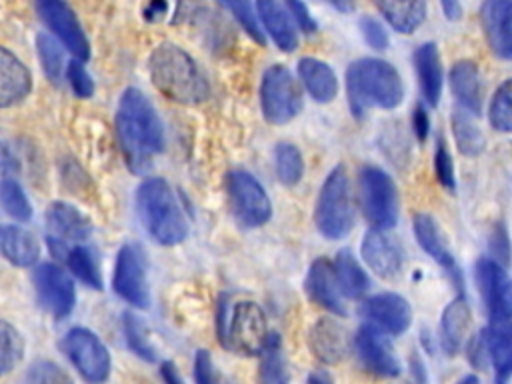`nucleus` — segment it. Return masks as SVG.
Wrapping results in <instances>:
<instances>
[{"mask_svg":"<svg viewBox=\"0 0 512 384\" xmlns=\"http://www.w3.org/2000/svg\"><path fill=\"white\" fill-rule=\"evenodd\" d=\"M116 134L132 172L144 174L154 158L164 150V124L150 102L138 88H126L118 102Z\"/></svg>","mask_w":512,"mask_h":384,"instance_id":"nucleus-1","label":"nucleus"},{"mask_svg":"<svg viewBox=\"0 0 512 384\" xmlns=\"http://www.w3.org/2000/svg\"><path fill=\"white\" fill-rule=\"evenodd\" d=\"M152 84L166 98L178 104L194 106L208 98L210 86L196 60L178 44L164 42L148 58Z\"/></svg>","mask_w":512,"mask_h":384,"instance_id":"nucleus-2","label":"nucleus"},{"mask_svg":"<svg viewBox=\"0 0 512 384\" xmlns=\"http://www.w3.org/2000/svg\"><path fill=\"white\" fill-rule=\"evenodd\" d=\"M346 96L350 112L362 118L372 108H396L404 98V84L400 72L390 62L360 58L346 70Z\"/></svg>","mask_w":512,"mask_h":384,"instance_id":"nucleus-3","label":"nucleus"},{"mask_svg":"<svg viewBox=\"0 0 512 384\" xmlns=\"http://www.w3.org/2000/svg\"><path fill=\"white\" fill-rule=\"evenodd\" d=\"M136 212L148 236L162 246H176L188 234L184 212L162 178H146L138 186Z\"/></svg>","mask_w":512,"mask_h":384,"instance_id":"nucleus-4","label":"nucleus"},{"mask_svg":"<svg viewBox=\"0 0 512 384\" xmlns=\"http://www.w3.org/2000/svg\"><path fill=\"white\" fill-rule=\"evenodd\" d=\"M356 208L350 188V178L344 166H336L326 176L314 208L318 232L328 240H340L354 228Z\"/></svg>","mask_w":512,"mask_h":384,"instance_id":"nucleus-5","label":"nucleus"},{"mask_svg":"<svg viewBox=\"0 0 512 384\" xmlns=\"http://www.w3.org/2000/svg\"><path fill=\"white\" fill-rule=\"evenodd\" d=\"M220 340L234 352L256 356L268 342V324L262 308L252 300L236 302L230 310L222 308L218 316Z\"/></svg>","mask_w":512,"mask_h":384,"instance_id":"nucleus-6","label":"nucleus"},{"mask_svg":"<svg viewBox=\"0 0 512 384\" xmlns=\"http://www.w3.org/2000/svg\"><path fill=\"white\" fill-rule=\"evenodd\" d=\"M360 200L362 210L372 228L390 230L398 222L400 200L394 180L378 166L360 170Z\"/></svg>","mask_w":512,"mask_h":384,"instance_id":"nucleus-7","label":"nucleus"},{"mask_svg":"<svg viewBox=\"0 0 512 384\" xmlns=\"http://www.w3.org/2000/svg\"><path fill=\"white\" fill-rule=\"evenodd\" d=\"M260 108L270 124H286L302 110V92L292 72L282 66H270L260 82Z\"/></svg>","mask_w":512,"mask_h":384,"instance_id":"nucleus-8","label":"nucleus"},{"mask_svg":"<svg viewBox=\"0 0 512 384\" xmlns=\"http://www.w3.org/2000/svg\"><path fill=\"white\" fill-rule=\"evenodd\" d=\"M234 218L246 228H258L272 216V202L264 186L246 170H232L226 180Z\"/></svg>","mask_w":512,"mask_h":384,"instance_id":"nucleus-9","label":"nucleus"},{"mask_svg":"<svg viewBox=\"0 0 512 384\" xmlns=\"http://www.w3.org/2000/svg\"><path fill=\"white\" fill-rule=\"evenodd\" d=\"M60 350L88 382H102L110 376V354L102 340L86 328H74L60 340Z\"/></svg>","mask_w":512,"mask_h":384,"instance_id":"nucleus-10","label":"nucleus"},{"mask_svg":"<svg viewBox=\"0 0 512 384\" xmlns=\"http://www.w3.org/2000/svg\"><path fill=\"white\" fill-rule=\"evenodd\" d=\"M114 292L136 308H148L150 304V288L146 276V260L138 246L124 244L118 250L114 276H112Z\"/></svg>","mask_w":512,"mask_h":384,"instance_id":"nucleus-11","label":"nucleus"},{"mask_svg":"<svg viewBox=\"0 0 512 384\" xmlns=\"http://www.w3.org/2000/svg\"><path fill=\"white\" fill-rule=\"evenodd\" d=\"M32 284L40 306L56 320L66 318L72 312L76 302L74 282L60 266L50 262L40 264L32 274Z\"/></svg>","mask_w":512,"mask_h":384,"instance_id":"nucleus-12","label":"nucleus"},{"mask_svg":"<svg viewBox=\"0 0 512 384\" xmlns=\"http://www.w3.org/2000/svg\"><path fill=\"white\" fill-rule=\"evenodd\" d=\"M36 8L44 24L56 34L60 44L76 58L86 60L90 56L88 38L66 0H36Z\"/></svg>","mask_w":512,"mask_h":384,"instance_id":"nucleus-13","label":"nucleus"},{"mask_svg":"<svg viewBox=\"0 0 512 384\" xmlns=\"http://www.w3.org/2000/svg\"><path fill=\"white\" fill-rule=\"evenodd\" d=\"M360 314L366 324L390 336L406 332L412 322V308L408 300L396 292H380L370 296L364 300Z\"/></svg>","mask_w":512,"mask_h":384,"instance_id":"nucleus-14","label":"nucleus"},{"mask_svg":"<svg viewBox=\"0 0 512 384\" xmlns=\"http://www.w3.org/2000/svg\"><path fill=\"white\" fill-rule=\"evenodd\" d=\"M352 348L360 364L382 378H394L400 374V362L392 350V344L384 332L376 330L370 324H364L352 338Z\"/></svg>","mask_w":512,"mask_h":384,"instance_id":"nucleus-15","label":"nucleus"},{"mask_svg":"<svg viewBox=\"0 0 512 384\" xmlns=\"http://www.w3.org/2000/svg\"><path fill=\"white\" fill-rule=\"evenodd\" d=\"M412 228H414V236H416L420 248L450 276V280L462 294V288H464L462 272H460V266H458L438 222L430 214H416Z\"/></svg>","mask_w":512,"mask_h":384,"instance_id":"nucleus-16","label":"nucleus"},{"mask_svg":"<svg viewBox=\"0 0 512 384\" xmlns=\"http://www.w3.org/2000/svg\"><path fill=\"white\" fill-rule=\"evenodd\" d=\"M360 254L368 268L384 280H394L404 268V252L400 244L380 228H372L364 234Z\"/></svg>","mask_w":512,"mask_h":384,"instance_id":"nucleus-17","label":"nucleus"},{"mask_svg":"<svg viewBox=\"0 0 512 384\" xmlns=\"http://www.w3.org/2000/svg\"><path fill=\"white\" fill-rule=\"evenodd\" d=\"M476 280L488 318L512 314V282L500 262L494 258H480L476 262Z\"/></svg>","mask_w":512,"mask_h":384,"instance_id":"nucleus-18","label":"nucleus"},{"mask_svg":"<svg viewBox=\"0 0 512 384\" xmlns=\"http://www.w3.org/2000/svg\"><path fill=\"white\" fill-rule=\"evenodd\" d=\"M308 346L322 364H338L348 356L352 338L338 320L318 318L308 332Z\"/></svg>","mask_w":512,"mask_h":384,"instance_id":"nucleus-19","label":"nucleus"},{"mask_svg":"<svg viewBox=\"0 0 512 384\" xmlns=\"http://www.w3.org/2000/svg\"><path fill=\"white\" fill-rule=\"evenodd\" d=\"M480 20L492 54L512 60V0H484Z\"/></svg>","mask_w":512,"mask_h":384,"instance_id":"nucleus-20","label":"nucleus"},{"mask_svg":"<svg viewBox=\"0 0 512 384\" xmlns=\"http://www.w3.org/2000/svg\"><path fill=\"white\" fill-rule=\"evenodd\" d=\"M304 290L312 302L326 308L332 314L344 316L346 308L342 304V292L338 288L334 264L326 258H316L306 274Z\"/></svg>","mask_w":512,"mask_h":384,"instance_id":"nucleus-21","label":"nucleus"},{"mask_svg":"<svg viewBox=\"0 0 512 384\" xmlns=\"http://www.w3.org/2000/svg\"><path fill=\"white\" fill-rule=\"evenodd\" d=\"M46 226L50 238L62 244L84 242L92 234V222L76 206L68 202H52L46 210Z\"/></svg>","mask_w":512,"mask_h":384,"instance_id":"nucleus-22","label":"nucleus"},{"mask_svg":"<svg viewBox=\"0 0 512 384\" xmlns=\"http://www.w3.org/2000/svg\"><path fill=\"white\" fill-rule=\"evenodd\" d=\"M486 344L488 358L494 368L496 380L504 382L512 376V314L488 318Z\"/></svg>","mask_w":512,"mask_h":384,"instance_id":"nucleus-23","label":"nucleus"},{"mask_svg":"<svg viewBox=\"0 0 512 384\" xmlns=\"http://www.w3.org/2000/svg\"><path fill=\"white\" fill-rule=\"evenodd\" d=\"M32 88V74L22 60L0 46V108L22 102Z\"/></svg>","mask_w":512,"mask_h":384,"instance_id":"nucleus-24","label":"nucleus"},{"mask_svg":"<svg viewBox=\"0 0 512 384\" xmlns=\"http://www.w3.org/2000/svg\"><path fill=\"white\" fill-rule=\"evenodd\" d=\"M448 84H450V90H452L458 106L468 110L474 116H480V112H482V82H480L478 66L472 60H458L450 68Z\"/></svg>","mask_w":512,"mask_h":384,"instance_id":"nucleus-25","label":"nucleus"},{"mask_svg":"<svg viewBox=\"0 0 512 384\" xmlns=\"http://www.w3.org/2000/svg\"><path fill=\"white\" fill-rule=\"evenodd\" d=\"M414 68L420 84V92L428 106H436L442 96V62L434 42H424L414 52Z\"/></svg>","mask_w":512,"mask_h":384,"instance_id":"nucleus-26","label":"nucleus"},{"mask_svg":"<svg viewBox=\"0 0 512 384\" xmlns=\"http://www.w3.org/2000/svg\"><path fill=\"white\" fill-rule=\"evenodd\" d=\"M0 256L18 268H30L40 258V244L36 236L22 226H0Z\"/></svg>","mask_w":512,"mask_h":384,"instance_id":"nucleus-27","label":"nucleus"},{"mask_svg":"<svg viewBox=\"0 0 512 384\" xmlns=\"http://www.w3.org/2000/svg\"><path fill=\"white\" fill-rule=\"evenodd\" d=\"M50 240V248L56 256H62L66 266L70 268V272L80 278L88 288L92 290H102V276H100V266H98V258L94 254V250L90 246H82V244H74V246H66L58 240Z\"/></svg>","mask_w":512,"mask_h":384,"instance_id":"nucleus-28","label":"nucleus"},{"mask_svg":"<svg viewBox=\"0 0 512 384\" xmlns=\"http://www.w3.org/2000/svg\"><path fill=\"white\" fill-rule=\"evenodd\" d=\"M260 22L282 52H292L298 46L296 28L280 0H256Z\"/></svg>","mask_w":512,"mask_h":384,"instance_id":"nucleus-29","label":"nucleus"},{"mask_svg":"<svg viewBox=\"0 0 512 384\" xmlns=\"http://www.w3.org/2000/svg\"><path fill=\"white\" fill-rule=\"evenodd\" d=\"M468 326H470V308L464 294H460L444 308L440 318V346L446 354L454 356L462 350Z\"/></svg>","mask_w":512,"mask_h":384,"instance_id":"nucleus-30","label":"nucleus"},{"mask_svg":"<svg viewBox=\"0 0 512 384\" xmlns=\"http://www.w3.org/2000/svg\"><path fill=\"white\" fill-rule=\"evenodd\" d=\"M298 76L306 88V92L320 104H328L338 94V78L334 70L312 56L300 58L298 62Z\"/></svg>","mask_w":512,"mask_h":384,"instance_id":"nucleus-31","label":"nucleus"},{"mask_svg":"<svg viewBox=\"0 0 512 384\" xmlns=\"http://www.w3.org/2000/svg\"><path fill=\"white\" fill-rule=\"evenodd\" d=\"M376 6L400 34H412L426 18V0H376Z\"/></svg>","mask_w":512,"mask_h":384,"instance_id":"nucleus-32","label":"nucleus"},{"mask_svg":"<svg viewBox=\"0 0 512 384\" xmlns=\"http://www.w3.org/2000/svg\"><path fill=\"white\" fill-rule=\"evenodd\" d=\"M332 264H334V272H336V280L342 296L356 300L368 292L370 280L350 250L346 248L340 250Z\"/></svg>","mask_w":512,"mask_h":384,"instance_id":"nucleus-33","label":"nucleus"},{"mask_svg":"<svg viewBox=\"0 0 512 384\" xmlns=\"http://www.w3.org/2000/svg\"><path fill=\"white\" fill-rule=\"evenodd\" d=\"M474 118H476L474 114H470L460 106L452 114V136H454L456 148L460 150V154L470 158L478 156L486 144V138Z\"/></svg>","mask_w":512,"mask_h":384,"instance_id":"nucleus-34","label":"nucleus"},{"mask_svg":"<svg viewBox=\"0 0 512 384\" xmlns=\"http://www.w3.org/2000/svg\"><path fill=\"white\" fill-rule=\"evenodd\" d=\"M274 170L284 186H296L304 174V160L300 150L290 142H280L274 148Z\"/></svg>","mask_w":512,"mask_h":384,"instance_id":"nucleus-35","label":"nucleus"},{"mask_svg":"<svg viewBox=\"0 0 512 384\" xmlns=\"http://www.w3.org/2000/svg\"><path fill=\"white\" fill-rule=\"evenodd\" d=\"M262 356V364H260V378L264 382H286L288 380V372H286V362H284V354H282V342L280 336L270 332L268 342L264 346V350L260 352Z\"/></svg>","mask_w":512,"mask_h":384,"instance_id":"nucleus-36","label":"nucleus"},{"mask_svg":"<svg viewBox=\"0 0 512 384\" xmlns=\"http://www.w3.org/2000/svg\"><path fill=\"white\" fill-rule=\"evenodd\" d=\"M490 126L502 134H512V78L494 92L488 106Z\"/></svg>","mask_w":512,"mask_h":384,"instance_id":"nucleus-37","label":"nucleus"},{"mask_svg":"<svg viewBox=\"0 0 512 384\" xmlns=\"http://www.w3.org/2000/svg\"><path fill=\"white\" fill-rule=\"evenodd\" d=\"M0 206L8 216L14 220L26 222L32 216V204L28 196L24 194L22 186L14 178H2L0 180Z\"/></svg>","mask_w":512,"mask_h":384,"instance_id":"nucleus-38","label":"nucleus"},{"mask_svg":"<svg viewBox=\"0 0 512 384\" xmlns=\"http://www.w3.org/2000/svg\"><path fill=\"white\" fill-rule=\"evenodd\" d=\"M24 356V340L20 332L8 324L6 320H0V376L12 372Z\"/></svg>","mask_w":512,"mask_h":384,"instance_id":"nucleus-39","label":"nucleus"},{"mask_svg":"<svg viewBox=\"0 0 512 384\" xmlns=\"http://www.w3.org/2000/svg\"><path fill=\"white\" fill-rule=\"evenodd\" d=\"M36 50H38V58L44 68V74L50 78V82L58 84L62 80L64 64H66L60 44L50 34L40 32L36 36Z\"/></svg>","mask_w":512,"mask_h":384,"instance_id":"nucleus-40","label":"nucleus"},{"mask_svg":"<svg viewBox=\"0 0 512 384\" xmlns=\"http://www.w3.org/2000/svg\"><path fill=\"white\" fill-rule=\"evenodd\" d=\"M122 328H124L126 342H128V346H130V350H132L134 354H138L140 358H144V360H148V362L156 360L154 346H152V342H150V338H148V332H146V328H144V324H142L140 318H136L134 314L126 312V314H124V324H122Z\"/></svg>","mask_w":512,"mask_h":384,"instance_id":"nucleus-41","label":"nucleus"},{"mask_svg":"<svg viewBox=\"0 0 512 384\" xmlns=\"http://www.w3.org/2000/svg\"><path fill=\"white\" fill-rule=\"evenodd\" d=\"M222 4L232 12V16L236 18V22L244 28V32H248V36L258 42V44H266L264 38V30L260 26V20L256 16V10L252 6V0H222Z\"/></svg>","mask_w":512,"mask_h":384,"instance_id":"nucleus-42","label":"nucleus"},{"mask_svg":"<svg viewBox=\"0 0 512 384\" xmlns=\"http://www.w3.org/2000/svg\"><path fill=\"white\" fill-rule=\"evenodd\" d=\"M434 172L440 180V184L454 192L456 190V176H454V162H452V156L444 144L442 138H438V144H436V152H434Z\"/></svg>","mask_w":512,"mask_h":384,"instance_id":"nucleus-43","label":"nucleus"},{"mask_svg":"<svg viewBox=\"0 0 512 384\" xmlns=\"http://www.w3.org/2000/svg\"><path fill=\"white\" fill-rule=\"evenodd\" d=\"M66 78H68V82H70V86H72V90L78 98H90L94 94V82H92L90 74L86 72L80 58L70 60L66 64Z\"/></svg>","mask_w":512,"mask_h":384,"instance_id":"nucleus-44","label":"nucleus"},{"mask_svg":"<svg viewBox=\"0 0 512 384\" xmlns=\"http://www.w3.org/2000/svg\"><path fill=\"white\" fill-rule=\"evenodd\" d=\"M360 32H362V38L364 42L374 48V50H386L388 44H390V38H388V32L384 30V26L372 18V16H364L360 20Z\"/></svg>","mask_w":512,"mask_h":384,"instance_id":"nucleus-45","label":"nucleus"},{"mask_svg":"<svg viewBox=\"0 0 512 384\" xmlns=\"http://www.w3.org/2000/svg\"><path fill=\"white\" fill-rule=\"evenodd\" d=\"M28 382H40V384H54V382H68V374H64L60 370V366L48 362V360H40V362H34L28 370V376H26Z\"/></svg>","mask_w":512,"mask_h":384,"instance_id":"nucleus-46","label":"nucleus"},{"mask_svg":"<svg viewBox=\"0 0 512 384\" xmlns=\"http://www.w3.org/2000/svg\"><path fill=\"white\" fill-rule=\"evenodd\" d=\"M490 254L496 262H500L504 268L510 262V238H508V230L502 222H496L490 234Z\"/></svg>","mask_w":512,"mask_h":384,"instance_id":"nucleus-47","label":"nucleus"},{"mask_svg":"<svg viewBox=\"0 0 512 384\" xmlns=\"http://www.w3.org/2000/svg\"><path fill=\"white\" fill-rule=\"evenodd\" d=\"M466 356H468V360H470V364L474 368H484L486 362H490V358H488V344H486V330H482L480 334H476L474 338L468 340Z\"/></svg>","mask_w":512,"mask_h":384,"instance_id":"nucleus-48","label":"nucleus"},{"mask_svg":"<svg viewBox=\"0 0 512 384\" xmlns=\"http://www.w3.org/2000/svg\"><path fill=\"white\" fill-rule=\"evenodd\" d=\"M20 170H22V166H20L18 154L14 152L10 142L0 136V174L4 178H14L20 174Z\"/></svg>","mask_w":512,"mask_h":384,"instance_id":"nucleus-49","label":"nucleus"},{"mask_svg":"<svg viewBox=\"0 0 512 384\" xmlns=\"http://www.w3.org/2000/svg\"><path fill=\"white\" fill-rule=\"evenodd\" d=\"M286 6H288L290 16L296 20V24L300 26L302 32H306V34L316 32V22L302 0H286Z\"/></svg>","mask_w":512,"mask_h":384,"instance_id":"nucleus-50","label":"nucleus"},{"mask_svg":"<svg viewBox=\"0 0 512 384\" xmlns=\"http://www.w3.org/2000/svg\"><path fill=\"white\" fill-rule=\"evenodd\" d=\"M194 380L200 384H212L216 380L208 350H198L194 356Z\"/></svg>","mask_w":512,"mask_h":384,"instance_id":"nucleus-51","label":"nucleus"},{"mask_svg":"<svg viewBox=\"0 0 512 384\" xmlns=\"http://www.w3.org/2000/svg\"><path fill=\"white\" fill-rule=\"evenodd\" d=\"M412 130H414V134L420 142H424L428 138L430 118H428V112H426L424 104H416L414 110H412Z\"/></svg>","mask_w":512,"mask_h":384,"instance_id":"nucleus-52","label":"nucleus"},{"mask_svg":"<svg viewBox=\"0 0 512 384\" xmlns=\"http://www.w3.org/2000/svg\"><path fill=\"white\" fill-rule=\"evenodd\" d=\"M442 10H444V16L448 20H458L460 14H462V8H460L458 0H442Z\"/></svg>","mask_w":512,"mask_h":384,"instance_id":"nucleus-53","label":"nucleus"},{"mask_svg":"<svg viewBox=\"0 0 512 384\" xmlns=\"http://www.w3.org/2000/svg\"><path fill=\"white\" fill-rule=\"evenodd\" d=\"M160 374H162V378H164L166 382H170V384H180V382H182V378L178 376V372H176V366H174L172 362H162Z\"/></svg>","mask_w":512,"mask_h":384,"instance_id":"nucleus-54","label":"nucleus"},{"mask_svg":"<svg viewBox=\"0 0 512 384\" xmlns=\"http://www.w3.org/2000/svg\"><path fill=\"white\" fill-rule=\"evenodd\" d=\"M336 10H340V12H352L354 10V0H328Z\"/></svg>","mask_w":512,"mask_h":384,"instance_id":"nucleus-55","label":"nucleus"},{"mask_svg":"<svg viewBox=\"0 0 512 384\" xmlns=\"http://www.w3.org/2000/svg\"><path fill=\"white\" fill-rule=\"evenodd\" d=\"M308 380L310 382H330V376L324 374V372H314V374L308 376Z\"/></svg>","mask_w":512,"mask_h":384,"instance_id":"nucleus-56","label":"nucleus"},{"mask_svg":"<svg viewBox=\"0 0 512 384\" xmlns=\"http://www.w3.org/2000/svg\"><path fill=\"white\" fill-rule=\"evenodd\" d=\"M462 382H478V378L476 376H464Z\"/></svg>","mask_w":512,"mask_h":384,"instance_id":"nucleus-57","label":"nucleus"}]
</instances>
